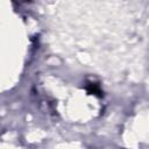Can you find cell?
Listing matches in <instances>:
<instances>
[{
	"label": "cell",
	"instance_id": "obj_1",
	"mask_svg": "<svg viewBox=\"0 0 149 149\" xmlns=\"http://www.w3.org/2000/svg\"><path fill=\"white\" fill-rule=\"evenodd\" d=\"M86 90L90 94H93V95H97V97H102V91H101L100 86L95 83H88L86 85Z\"/></svg>",
	"mask_w": 149,
	"mask_h": 149
}]
</instances>
